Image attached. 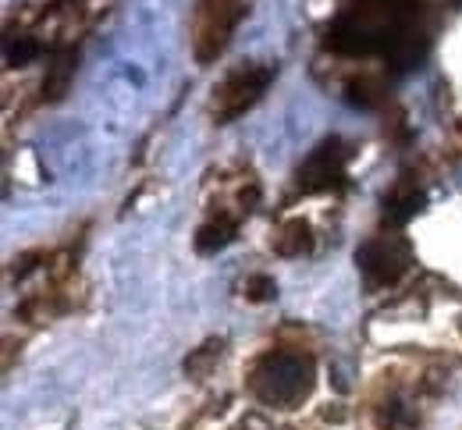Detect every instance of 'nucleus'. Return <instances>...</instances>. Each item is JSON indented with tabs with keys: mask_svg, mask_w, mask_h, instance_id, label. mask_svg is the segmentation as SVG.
<instances>
[{
	"mask_svg": "<svg viewBox=\"0 0 462 430\" xmlns=\"http://www.w3.org/2000/svg\"><path fill=\"white\" fill-rule=\"evenodd\" d=\"M256 395L271 406H295L313 388V363L295 352H274L256 370Z\"/></svg>",
	"mask_w": 462,
	"mask_h": 430,
	"instance_id": "f257e3e1",
	"label": "nucleus"
},
{
	"mask_svg": "<svg viewBox=\"0 0 462 430\" xmlns=\"http://www.w3.org/2000/svg\"><path fill=\"white\" fill-rule=\"evenodd\" d=\"M271 78H274V68L271 64H249V68L231 71L228 78L221 82L217 96H214V118H217V124H228L238 114H245L263 96V89L271 86Z\"/></svg>",
	"mask_w": 462,
	"mask_h": 430,
	"instance_id": "f03ea898",
	"label": "nucleus"
},
{
	"mask_svg": "<svg viewBox=\"0 0 462 430\" xmlns=\"http://www.w3.org/2000/svg\"><path fill=\"white\" fill-rule=\"evenodd\" d=\"M359 267L366 274L370 285H392L409 263V246L405 242H395V239H377L370 246L359 249Z\"/></svg>",
	"mask_w": 462,
	"mask_h": 430,
	"instance_id": "7ed1b4c3",
	"label": "nucleus"
},
{
	"mask_svg": "<svg viewBox=\"0 0 462 430\" xmlns=\"http://www.w3.org/2000/svg\"><path fill=\"white\" fill-rule=\"evenodd\" d=\"M346 160H348V150L342 139H331V142H324L320 150H313V157L306 160V168L299 171V182L302 188H328V185L335 182V178H342V171H346Z\"/></svg>",
	"mask_w": 462,
	"mask_h": 430,
	"instance_id": "20e7f679",
	"label": "nucleus"
},
{
	"mask_svg": "<svg viewBox=\"0 0 462 430\" xmlns=\"http://www.w3.org/2000/svg\"><path fill=\"white\" fill-rule=\"evenodd\" d=\"M310 246H313V239H310V228H306L302 221H291L289 228L274 239V249H278L282 256H299V252H306Z\"/></svg>",
	"mask_w": 462,
	"mask_h": 430,
	"instance_id": "39448f33",
	"label": "nucleus"
}]
</instances>
